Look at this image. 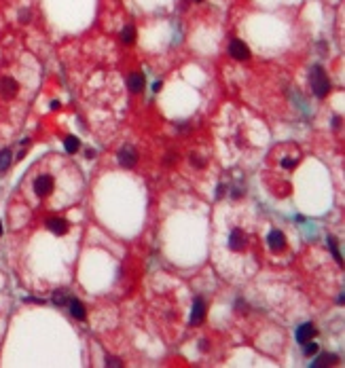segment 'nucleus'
<instances>
[{
  "mask_svg": "<svg viewBox=\"0 0 345 368\" xmlns=\"http://www.w3.org/2000/svg\"><path fill=\"white\" fill-rule=\"evenodd\" d=\"M309 85H311V91L316 94V98H326L328 91H330V80L324 72L322 66H313L311 68V74H309Z\"/></svg>",
  "mask_w": 345,
  "mask_h": 368,
  "instance_id": "f257e3e1",
  "label": "nucleus"
},
{
  "mask_svg": "<svg viewBox=\"0 0 345 368\" xmlns=\"http://www.w3.org/2000/svg\"><path fill=\"white\" fill-rule=\"evenodd\" d=\"M229 53H231L233 59H237V61H248V59H250V49H248V45L243 43V40H239V38H233V40H231Z\"/></svg>",
  "mask_w": 345,
  "mask_h": 368,
  "instance_id": "f03ea898",
  "label": "nucleus"
},
{
  "mask_svg": "<svg viewBox=\"0 0 345 368\" xmlns=\"http://www.w3.org/2000/svg\"><path fill=\"white\" fill-rule=\"evenodd\" d=\"M117 159H119V165H121V167H125V169H131V167H136L138 155H136V150L131 148V146H123V148L119 150Z\"/></svg>",
  "mask_w": 345,
  "mask_h": 368,
  "instance_id": "7ed1b4c3",
  "label": "nucleus"
},
{
  "mask_svg": "<svg viewBox=\"0 0 345 368\" xmlns=\"http://www.w3.org/2000/svg\"><path fill=\"white\" fill-rule=\"evenodd\" d=\"M53 191V178L51 176H38L34 180V193L38 197H45Z\"/></svg>",
  "mask_w": 345,
  "mask_h": 368,
  "instance_id": "20e7f679",
  "label": "nucleus"
},
{
  "mask_svg": "<svg viewBox=\"0 0 345 368\" xmlns=\"http://www.w3.org/2000/svg\"><path fill=\"white\" fill-rule=\"evenodd\" d=\"M66 307H68V311H70V315H72L74 320H78V322H83L85 318H87V311H85V305L80 303L78 299H74V296H70V301L66 303Z\"/></svg>",
  "mask_w": 345,
  "mask_h": 368,
  "instance_id": "39448f33",
  "label": "nucleus"
},
{
  "mask_svg": "<svg viewBox=\"0 0 345 368\" xmlns=\"http://www.w3.org/2000/svg\"><path fill=\"white\" fill-rule=\"evenodd\" d=\"M267 243H269V248L273 252H282L284 248H286V237H284L282 231H271L267 235Z\"/></svg>",
  "mask_w": 345,
  "mask_h": 368,
  "instance_id": "423d86ee",
  "label": "nucleus"
},
{
  "mask_svg": "<svg viewBox=\"0 0 345 368\" xmlns=\"http://www.w3.org/2000/svg\"><path fill=\"white\" fill-rule=\"evenodd\" d=\"M316 326H313L311 322H307V324H301L299 328H297V341L303 345V343H307V341H311L313 336H316Z\"/></svg>",
  "mask_w": 345,
  "mask_h": 368,
  "instance_id": "0eeeda50",
  "label": "nucleus"
},
{
  "mask_svg": "<svg viewBox=\"0 0 345 368\" xmlns=\"http://www.w3.org/2000/svg\"><path fill=\"white\" fill-rule=\"evenodd\" d=\"M204 318H206V301L195 299V303H193V311H191V324H201Z\"/></svg>",
  "mask_w": 345,
  "mask_h": 368,
  "instance_id": "6e6552de",
  "label": "nucleus"
},
{
  "mask_svg": "<svg viewBox=\"0 0 345 368\" xmlns=\"http://www.w3.org/2000/svg\"><path fill=\"white\" fill-rule=\"evenodd\" d=\"M229 248L233 250V252H241L243 248H246V235H243L241 231H231V235H229Z\"/></svg>",
  "mask_w": 345,
  "mask_h": 368,
  "instance_id": "1a4fd4ad",
  "label": "nucleus"
},
{
  "mask_svg": "<svg viewBox=\"0 0 345 368\" xmlns=\"http://www.w3.org/2000/svg\"><path fill=\"white\" fill-rule=\"evenodd\" d=\"M47 229L53 235H66L68 233V222L62 218H49L47 220Z\"/></svg>",
  "mask_w": 345,
  "mask_h": 368,
  "instance_id": "9d476101",
  "label": "nucleus"
},
{
  "mask_svg": "<svg viewBox=\"0 0 345 368\" xmlns=\"http://www.w3.org/2000/svg\"><path fill=\"white\" fill-rule=\"evenodd\" d=\"M0 91H3V96L7 98V100H11V98H15V94H17V83L13 78H3V83H0Z\"/></svg>",
  "mask_w": 345,
  "mask_h": 368,
  "instance_id": "9b49d317",
  "label": "nucleus"
},
{
  "mask_svg": "<svg viewBox=\"0 0 345 368\" xmlns=\"http://www.w3.org/2000/svg\"><path fill=\"white\" fill-rule=\"evenodd\" d=\"M144 83H146V78H144V74L142 72H134L129 76V89H131V94H140L142 89H144Z\"/></svg>",
  "mask_w": 345,
  "mask_h": 368,
  "instance_id": "f8f14e48",
  "label": "nucleus"
},
{
  "mask_svg": "<svg viewBox=\"0 0 345 368\" xmlns=\"http://www.w3.org/2000/svg\"><path fill=\"white\" fill-rule=\"evenodd\" d=\"M337 360H339L337 355H332V353H324V355L316 357V362H311V368H322V366H330V364H334Z\"/></svg>",
  "mask_w": 345,
  "mask_h": 368,
  "instance_id": "ddd939ff",
  "label": "nucleus"
},
{
  "mask_svg": "<svg viewBox=\"0 0 345 368\" xmlns=\"http://www.w3.org/2000/svg\"><path fill=\"white\" fill-rule=\"evenodd\" d=\"M11 163H13V155H11V150H9V148L0 150V173H5L9 167H11Z\"/></svg>",
  "mask_w": 345,
  "mask_h": 368,
  "instance_id": "4468645a",
  "label": "nucleus"
},
{
  "mask_svg": "<svg viewBox=\"0 0 345 368\" xmlns=\"http://www.w3.org/2000/svg\"><path fill=\"white\" fill-rule=\"evenodd\" d=\"M121 40H123L125 45H131L136 40V28L134 26H125L121 30Z\"/></svg>",
  "mask_w": 345,
  "mask_h": 368,
  "instance_id": "2eb2a0df",
  "label": "nucleus"
},
{
  "mask_svg": "<svg viewBox=\"0 0 345 368\" xmlns=\"http://www.w3.org/2000/svg\"><path fill=\"white\" fill-rule=\"evenodd\" d=\"M70 296H72V294H68L66 290H57V292H53V303L59 305V307H64L70 301Z\"/></svg>",
  "mask_w": 345,
  "mask_h": 368,
  "instance_id": "dca6fc26",
  "label": "nucleus"
},
{
  "mask_svg": "<svg viewBox=\"0 0 345 368\" xmlns=\"http://www.w3.org/2000/svg\"><path fill=\"white\" fill-rule=\"evenodd\" d=\"M64 146H66V150H68V152H76V150L80 148V142H78V138H76V136H68V138H66V142H64Z\"/></svg>",
  "mask_w": 345,
  "mask_h": 368,
  "instance_id": "f3484780",
  "label": "nucleus"
},
{
  "mask_svg": "<svg viewBox=\"0 0 345 368\" xmlns=\"http://www.w3.org/2000/svg\"><path fill=\"white\" fill-rule=\"evenodd\" d=\"M303 353H305L307 357H309V355H316V353H318V345L313 343V339H311V341H307V343H303Z\"/></svg>",
  "mask_w": 345,
  "mask_h": 368,
  "instance_id": "a211bd4d",
  "label": "nucleus"
},
{
  "mask_svg": "<svg viewBox=\"0 0 345 368\" xmlns=\"http://www.w3.org/2000/svg\"><path fill=\"white\" fill-rule=\"evenodd\" d=\"M328 248L332 250L334 258H337V262H339V264H343V256H341V252H339V248H337V241H334V239H328Z\"/></svg>",
  "mask_w": 345,
  "mask_h": 368,
  "instance_id": "6ab92c4d",
  "label": "nucleus"
},
{
  "mask_svg": "<svg viewBox=\"0 0 345 368\" xmlns=\"http://www.w3.org/2000/svg\"><path fill=\"white\" fill-rule=\"evenodd\" d=\"M297 163H299V159H292V157H284V159H282V167H284V169H292L294 165H297Z\"/></svg>",
  "mask_w": 345,
  "mask_h": 368,
  "instance_id": "aec40b11",
  "label": "nucleus"
},
{
  "mask_svg": "<svg viewBox=\"0 0 345 368\" xmlns=\"http://www.w3.org/2000/svg\"><path fill=\"white\" fill-rule=\"evenodd\" d=\"M191 163H193L195 167H199V169L204 167V161H201V157H197V155H191Z\"/></svg>",
  "mask_w": 345,
  "mask_h": 368,
  "instance_id": "412c9836",
  "label": "nucleus"
},
{
  "mask_svg": "<svg viewBox=\"0 0 345 368\" xmlns=\"http://www.w3.org/2000/svg\"><path fill=\"white\" fill-rule=\"evenodd\" d=\"M106 366H123V364H121L117 357H110V355H108V357H106Z\"/></svg>",
  "mask_w": 345,
  "mask_h": 368,
  "instance_id": "4be33fe9",
  "label": "nucleus"
},
{
  "mask_svg": "<svg viewBox=\"0 0 345 368\" xmlns=\"http://www.w3.org/2000/svg\"><path fill=\"white\" fill-rule=\"evenodd\" d=\"M227 193V187H222V184H218V189H216V199H222V195Z\"/></svg>",
  "mask_w": 345,
  "mask_h": 368,
  "instance_id": "5701e85b",
  "label": "nucleus"
},
{
  "mask_svg": "<svg viewBox=\"0 0 345 368\" xmlns=\"http://www.w3.org/2000/svg\"><path fill=\"white\" fill-rule=\"evenodd\" d=\"M199 349H201V351L210 349V341H206V339H204V341H199Z\"/></svg>",
  "mask_w": 345,
  "mask_h": 368,
  "instance_id": "b1692460",
  "label": "nucleus"
},
{
  "mask_svg": "<svg viewBox=\"0 0 345 368\" xmlns=\"http://www.w3.org/2000/svg\"><path fill=\"white\" fill-rule=\"evenodd\" d=\"M235 309H237V311H239V309H246V303L237 299V301H235Z\"/></svg>",
  "mask_w": 345,
  "mask_h": 368,
  "instance_id": "393cba45",
  "label": "nucleus"
},
{
  "mask_svg": "<svg viewBox=\"0 0 345 368\" xmlns=\"http://www.w3.org/2000/svg\"><path fill=\"white\" fill-rule=\"evenodd\" d=\"M165 163H167V165H169V163H176V155H167L165 157Z\"/></svg>",
  "mask_w": 345,
  "mask_h": 368,
  "instance_id": "a878e982",
  "label": "nucleus"
},
{
  "mask_svg": "<svg viewBox=\"0 0 345 368\" xmlns=\"http://www.w3.org/2000/svg\"><path fill=\"white\" fill-rule=\"evenodd\" d=\"M85 155H87V159H94V157H96V150H91V148H87V152H85Z\"/></svg>",
  "mask_w": 345,
  "mask_h": 368,
  "instance_id": "bb28decb",
  "label": "nucleus"
},
{
  "mask_svg": "<svg viewBox=\"0 0 345 368\" xmlns=\"http://www.w3.org/2000/svg\"><path fill=\"white\" fill-rule=\"evenodd\" d=\"M161 85H163V83H161V80H157V83H153V91H155V94H157V91L161 89Z\"/></svg>",
  "mask_w": 345,
  "mask_h": 368,
  "instance_id": "cd10ccee",
  "label": "nucleus"
},
{
  "mask_svg": "<svg viewBox=\"0 0 345 368\" xmlns=\"http://www.w3.org/2000/svg\"><path fill=\"white\" fill-rule=\"evenodd\" d=\"M51 108H53V110H57V108H59V102H57V100H53V102H51Z\"/></svg>",
  "mask_w": 345,
  "mask_h": 368,
  "instance_id": "c85d7f7f",
  "label": "nucleus"
},
{
  "mask_svg": "<svg viewBox=\"0 0 345 368\" xmlns=\"http://www.w3.org/2000/svg\"><path fill=\"white\" fill-rule=\"evenodd\" d=\"M3 233H5V229H3V222H0V237H3Z\"/></svg>",
  "mask_w": 345,
  "mask_h": 368,
  "instance_id": "c756f323",
  "label": "nucleus"
}]
</instances>
